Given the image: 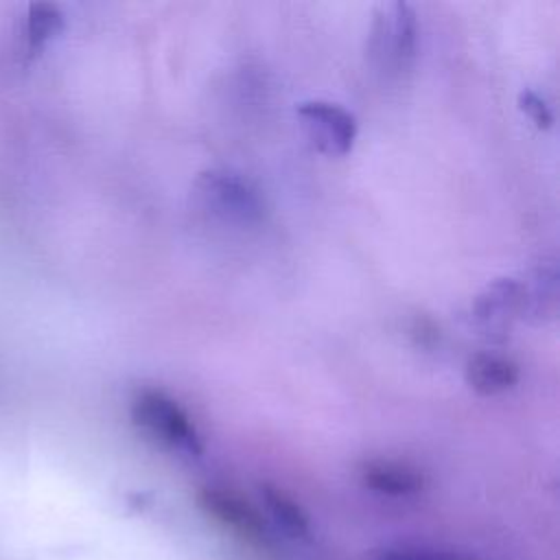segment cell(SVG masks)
<instances>
[{
	"instance_id": "1",
	"label": "cell",
	"mask_w": 560,
	"mask_h": 560,
	"mask_svg": "<svg viewBox=\"0 0 560 560\" xmlns=\"http://www.w3.org/2000/svg\"><path fill=\"white\" fill-rule=\"evenodd\" d=\"M131 418L136 427L160 440L162 444L186 455H201L203 442L190 416L160 389H142L131 402Z\"/></svg>"
},
{
	"instance_id": "2",
	"label": "cell",
	"mask_w": 560,
	"mask_h": 560,
	"mask_svg": "<svg viewBox=\"0 0 560 560\" xmlns=\"http://www.w3.org/2000/svg\"><path fill=\"white\" fill-rule=\"evenodd\" d=\"M195 192L206 208L230 221L256 223L265 214V201L258 188L241 173L228 168L199 173L195 179Z\"/></svg>"
},
{
	"instance_id": "3",
	"label": "cell",
	"mask_w": 560,
	"mask_h": 560,
	"mask_svg": "<svg viewBox=\"0 0 560 560\" xmlns=\"http://www.w3.org/2000/svg\"><path fill=\"white\" fill-rule=\"evenodd\" d=\"M418 42V20L411 4L398 0L378 7L370 33V55L385 70H405Z\"/></svg>"
},
{
	"instance_id": "4",
	"label": "cell",
	"mask_w": 560,
	"mask_h": 560,
	"mask_svg": "<svg viewBox=\"0 0 560 560\" xmlns=\"http://www.w3.org/2000/svg\"><path fill=\"white\" fill-rule=\"evenodd\" d=\"M308 140L326 155H346L357 138V118L330 101H304L298 107Z\"/></svg>"
},
{
	"instance_id": "5",
	"label": "cell",
	"mask_w": 560,
	"mask_h": 560,
	"mask_svg": "<svg viewBox=\"0 0 560 560\" xmlns=\"http://www.w3.org/2000/svg\"><path fill=\"white\" fill-rule=\"evenodd\" d=\"M197 503L206 514L214 516L219 523L234 529L249 542H254L258 547L276 545L273 542L276 534H273V527L269 525V521H265L262 514L256 508H252L245 499H241L238 494L221 490V488H201L197 494Z\"/></svg>"
},
{
	"instance_id": "6",
	"label": "cell",
	"mask_w": 560,
	"mask_h": 560,
	"mask_svg": "<svg viewBox=\"0 0 560 560\" xmlns=\"http://www.w3.org/2000/svg\"><path fill=\"white\" fill-rule=\"evenodd\" d=\"M365 488L385 497H413L424 488V477L418 468L394 459H370L359 468Z\"/></svg>"
},
{
	"instance_id": "7",
	"label": "cell",
	"mask_w": 560,
	"mask_h": 560,
	"mask_svg": "<svg viewBox=\"0 0 560 560\" xmlns=\"http://www.w3.org/2000/svg\"><path fill=\"white\" fill-rule=\"evenodd\" d=\"M260 499L269 518V525L276 532H282V536L293 540L308 542L313 538V525L306 514V510L282 488H276L271 483L260 486Z\"/></svg>"
},
{
	"instance_id": "8",
	"label": "cell",
	"mask_w": 560,
	"mask_h": 560,
	"mask_svg": "<svg viewBox=\"0 0 560 560\" xmlns=\"http://www.w3.org/2000/svg\"><path fill=\"white\" fill-rule=\"evenodd\" d=\"M525 306V287L514 278H499L475 302L477 319L488 328H501Z\"/></svg>"
},
{
	"instance_id": "9",
	"label": "cell",
	"mask_w": 560,
	"mask_h": 560,
	"mask_svg": "<svg viewBox=\"0 0 560 560\" xmlns=\"http://www.w3.org/2000/svg\"><path fill=\"white\" fill-rule=\"evenodd\" d=\"M466 381L479 394H501L516 385L518 365L499 354H475L466 365Z\"/></svg>"
},
{
	"instance_id": "10",
	"label": "cell",
	"mask_w": 560,
	"mask_h": 560,
	"mask_svg": "<svg viewBox=\"0 0 560 560\" xmlns=\"http://www.w3.org/2000/svg\"><path fill=\"white\" fill-rule=\"evenodd\" d=\"M376 560H479L475 556L435 549V547H422V545H396L383 549Z\"/></svg>"
},
{
	"instance_id": "11",
	"label": "cell",
	"mask_w": 560,
	"mask_h": 560,
	"mask_svg": "<svg viewBox=\"0 0 560 560\" xmlns=\"http://www.w3.org/2000/svg\"><path fill=\"white\" fill-rule=\"evenodd\" d=\"M61 28V13L50 4H37L28 15V42L39 46Z\"/></svg>"
},
{
	"instance_id": "12",
	"label": "cell",
	"mask_w": 560,
	"mask_h": 560,
	"mask_svg": "<svg viewBox=\"0 0 560 560\" xmlns=\"http://www.w3.org/2000/svg\"><path fill=\"white\" fill-rule=\"evenodd\" d=\"M518 107L529 116V120L540 127V129H547L551 127L553 122V114L547 105V101L542 96H538L534 90H523L518 94Z\"/></svg>"
}]
</instances>
